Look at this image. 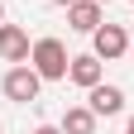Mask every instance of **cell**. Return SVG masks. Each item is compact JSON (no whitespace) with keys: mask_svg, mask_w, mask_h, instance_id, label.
Returning a JSON list of instances; mask_svg holds the SVG:
<instances>
[{"mask_svg":"<svg viewBox=\"0 0 134 134\" xmlns=\"http://www.w3.org/2000/svg\"><path fill=\"white\" fill-rule=\"evenodd\" d=\"M34 134H62V125H38Z\"/></svg>","mask_w":134,"mask_h":134,"instance_id":"9","label":"cell"},{"mask_svg":"<svg viewBox=\"0 0 134 134\" xmlns=\"http://www.w3.org/2000/svg\"><path fill=\"white\" fill-rule=\"evenodd\" d=\"M86 105L100 115V120H110V115H120V110H125V91L115 86V81H96V86L86 91Z\"/></svg>","mask_w":134,"mask_h":134,"instance_id":"6","label":"cell"},{"mask_svg":"<svg viewBox=\"0 0 134 134\" xmlns=\"http://www.w3.org/2000/svg\"><path fill=\"white\" fill-rule=\"evenodd\" d=\"M96 125H100V115L91 105H67L62 110V134H96Z\"/></svg>","mask_w":134,"mask_h":134,"instance_id":"8","label":"cell"},{"mask_svg":"<svg viewBox=\"0 0 134 134\" xmlns=\"http://www.w3.org/2000/svg\"><path fill=\"white\" fill-rule=\"evenodd\" d=\"M129 5H134V0H129Z\"/></svg>","mask_w":134,"mask_h":134,"instance_id":"16","label":"cell"},{"mask_svg":"<svg viewBox=\"0 0 134 134\" xmlns=\"http://www.w3.org/2000/svg\"><path fill=\"white\" fill-rule=\"evenodd\" d=\"M53 5H62V10H67V5H72V0H53Z\"/></svg>","mask_w":134,"mask_h":134,"instance_id":"12","label":"cell"},{"mask_svg":"<svg viewBox=\"0 0 134 134\" xmlns=\"http://www.w3.org/2000/svg\"><path fill=\"white\" fill-rule=\"evenodd\" d=\"M125 134H134V115H129V120H125Z\"/></svg>","mask_w":134,"mask_h":134,"instance_id":"10","label":"cell"},{"mask_svg":"<svg viewBox=\"0 0 134 134\" xmlns=\"http://www.w3.org/2000/svg\"><path fill=\"white\" fill-rule=\"evenodd\" d=\"M67 24L77 34H96L105 24V5H100V0H72V5H67Z\"/></svg>","mask_w":134,"mask_h":134,"instance_id":"5","label":"cell"},{"mask_svg":"<svg viewBox=\"0 0 134 134\" xmlns=\"http://www.w3.org/2000/svg\"><path fill=\"white\" fill-rule=\"evenodd\" d=\"M67 81L81 91H91L96 81H105V62H100L96 53H72V62H67Z\"/></svg>","mask_w":134,"mask_h":134,"instance_id":"4","label":"cell"},{"mask_svg":"<svg viewBox=\"0 0 134 134\" xmlns=\"http://www.w3.org/2000/svg\"><path fill=\"white\" fill-rule=\"evenodd\" d=\"M0 91H5L14 105H29V100H38V91H43V77L34 72V62H14L10 72H5V81H0Z\"/></svg>","mask_w":134,"mask_h":134,"instance_id":"2","label":"cell"},{"mask_svg":"<svg viewBox=\"0 0 134 134\" xmlns=\"http://www.w3.org/2000/svg\"><path fill=\"white\" fill-rule=\"evenodd\" d=\"M129 53H134V34H129Z\"/></svg>","mask_w":134,"mask_h":134,"instance_id":"13","label":"cell"},{"mask_svg":"<svg viewBox=\"0 0 134 134\" xmlns=\"http://www.w3.org/2000/svg\"><path fill=\"white\" fill-rule=\"evenodd\" d=\"M29 62H34V72H38L43 81H67V62H72V53H67V43H62V38L43 34V38H34Z\"/></svg>","mask_w":134,"mask_h":134,"instance_id":"1","label":"cell"},{"mask_svg":"<svg viewBox=\"0 0 134 134\" xmlns=\"http://www.w3.org/2000/svg\"><path fill=\"white\" fill-rule=\"evenodd\" d=\"M100 5H110V0H100Z\"/></svg>","mask_w":134,"mask_h":134,"instance_id":"14","label":"cell"},{"mask_svg":"<svg viewBox=\"0 0 134 134\" xmlns=\"http://www.w3.org/2000/svg\"><path fill=\"white\" fill-rule=\"evenodd\" d=\"M0 24H5V0H0Z\"/></svg>","mask_w":134,"mask_h":134,"instance_id":"11","label":"cell"},{"mask_svg":"<svg viewBox=\"0 0 134 134\" xmlns=\"http://www.w3.org/2000/svg\"><path fill=\"white\" fill-rule=\"evenodd\" d=\"M29 48L34 43H29V34L19 24H0V62H10V67L14 62H29Z\"/></svg>","mask_w":134,"mask_h":134,"instance_id":"7","label":"cell"},{"mask_svg":"<svg viewBox=\"0 0 134 134\" xmlns=\"http://www.w3.org/2000/svg\"><path fill=\"white\" fill-rule=\"evenodd\" d=\"M0 134H5V125H0Z\"/></svg>","mask_w":134,"mask_h":134,"instance_id":"15","label":"cell"},{"mask_svg":"<svg viewBox=\"0 0 134 134\" xmlns=\"http://www.w3.org/2000/svg\"><path fill=\"white\" fill-rule=\"evenodd\" d=\"M91 53L100 58V62H115V58H125L129 53V34H125V24H100L96 34H91Z\"/></svg>","mask_w":134,"mask_h":134,"instance_id":"3","label":"cell"}]
</instances>
